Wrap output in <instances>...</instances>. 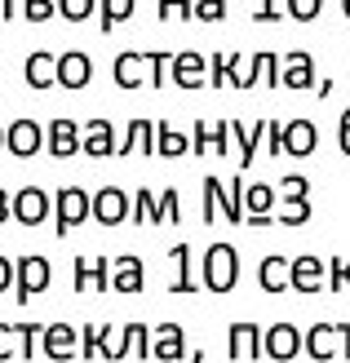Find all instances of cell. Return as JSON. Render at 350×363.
<instances>
[{"instance_id":"obj_9","label":"cell","mask_w":350,"mask_h":363,"mask_svg":"<svg viewBox=\"0 0 350 363\" xmlns=\"http://www.w3.org/2000/svg\"><path fill=\"white\" fill-rule=\"evenodd\" d=\"M187 328L182 323H155L151 328V359L160 363H177V359H187Z\"/></svg>"},{"instance_id":"obj_37","label":"cell","mask_w":350,"mask_h":363,"mask_svg":"<svg viewBox=\"0 0 350 363\" xmlns=\"http://www.w3.org/2000/svg\"><path fill=\"white\" fill-rule=\"evenodd\" d=\"M58 13L67 23H84V18L98 13V0H58Z\"/></svg>"},{"instance_id":"obj_14","label":"cell","mask_w":350,"mask_h":363,"mask_svg":"<svg viewBox=\"0 0 350 363\" xmlns=\"http://www.w3.org/2000/svg\"><path fill=\"white\" fill-rule=\"evenodd\" d=\"M288 288H297V293H319V288H328V266L315 257V252H302V257H292Z\"/></svg>"},{"instance_id":"obj_42","label":"cell","mask_w":350,"mask_h":363,"mask_svg":"<svg viewBox=\"0 0 350 363\" xmlns=\"http://www.w3.org/2000/svg\"><path fill=\"white\" fill-rule=\"evenodd\" d=\"M280 199H310V177L288 173V177H284V186H280Z\"/></svg>"},{"instance_id":"obj_35","label":"cell","mask_w":350,"mask_h":363,"mask_svg":"<svg viewBox=\"0 0 350 363\" xmlns=\"http://www.w3.org/2000/svg\"><path fill=\"white\" fill-rule=\"evenodd\" d=\"M146 71H151V76H146V84H151V89H164V84L173 80V76H169V71H173V53H164V49L146 53Z\"/></svg>"},{"instance_id":"obj_11","label":"cell","mask_w":350,"mask_h":363,"mask_svg":"<svg viewBox=\"0 0 350 363\" xmlns=\"http://www.w3.org/2000/svg\"><path fill=\"white\" fill-rule=\"evenodd\" d=\"M49 155H58V160H71L76 151H84V129L76 120H67V116H58V120H49Z\"/></svg>"},{"instance_id":"obj_28","label":"cell","mask_w":350,"mask_h":363,"mask_svg":"<svg viewBox=\"0 0 350 363\" xmlns=\"http://www.w3.org/2000/svg\"><path fill=\"white\" fill-rule=\"evenodd\" d=\"M111 76H116L120 89H138L142 76H151V71H146V53H120L111 62Z\"/></svg>"},{"instance_id":"obj_22","label":"cell","mask_w":350,"mask_h":363,"mask_svg":"<svg viewBox=\"0 0 350 363\" xmlns=\"http://www.w3.org/2000/svg\"><path fill=\"white\" fill-rule=\"evenodd\" d=\"M142 279H146V270H142V262L133 257V252H120V257L111 262V288L116 293H142Z\"/></svg>"},{"instance_id":"obj_31","label":"cell","mask_w":350,"mask_h":363,"mask_svg":"<svg viewBox=\"0 0 350 363\" xmlns=\"http://www.w3.org/2000/svg\"><path fill=\"white\" fill-rule=\"evenodd\" d=\"M248 84H270V89H280V58H275L270 49L253 53V62H248Z\"/></svg>"},{"instance_id":"obj_52","label":"cell","mask_w":350,"mask_h":363,"mask_svg":"<svg viewBox=\"0 0 350 363\" xmlns=\"http://www.w3.org/2000/svg\"><path fill=\"white\" fill-rule=\"evenodd\" d=\"M9 217H13V195H9L5 186H0V226H5Z\"/></svg>"},{"instance_id":"obj_43","label":"cell","mask_w":350,"mask_h":363,"mask_svg":"<svg viewBox=\"0 0 350 363\" xmlns=\"http://www.w3.org/2000/svg\"><path fill=\"white\" fill-rule=\"evenodd\" d=\"M191 151H195V155H209V151H213V124H209V120H195V129H191Z\"/></svg>"},{"instance_id":"obj_41","label":"cell","mask_w":350,"mask_h":363,"mask_svg":"<svg viewBox=\"0 0 350 363\" xmlns=\"http://www.w3.org/2000/svg\"><path fill=\"white\" fill-rule=\"evenodd\" d=\"M23 13H27V23H49L58 13V0H23Z\"/></svg>"},{"instance_id":"obj_33","label":"cell","mask_w":350,"mask_h":363,"mask_svg":"<svg viewBox=\"0 0 350 363\" xmlns=\"http://www.w3.org/2000/svg\"><path fill=\"white\" fill-rule=\"evenodd\" d=\"M128 217H133L138 226H142V222H151V226H164V204H160V195L142 186V191L133 195V213H128Z\"/></svg>"},{"instance_id":"obj_50","label":"cell","mask_w":350,"mask_h":363,"mask_svg":"<svg viewBox=\"0 0 350 363\" xmlns=\"http://www.w3.org/2000/svg\"><path fill=\"white\" fill-rule=\"evenodd\" d=\"M280 13H284V9L275 5V0H262V5H257V13H253V18H257V23H280Z\"/></svg>"},{"instance_id":"obj_5","label":"cell","mask_w":350,"mask_h":363,"mask_svg":"<svg viewBox=\"0 0 350 363\" xmlns=\"http://www.w3.org/2000/svg\"><path fill=\"white\" fill-rule=\"evenodd\" d=\"M302 350H306V333L297 328V323H270V328L262 333V354L275 359V363L297 359Z\"/></svg>"},{"instance_id":"obj_20","label":"cell","mask_w":350,"mask_h":363,"mask_svg":"<svg viewBox=\"0 0 350 363\" xmlns=\"http://www.w3.org/2000/svg\"><path fill=\"white\" fill-rule=\"evenodd\" d=\"M116 151H120V138L111 129V120H89L84 124V155L106 160V155H116Z\"/></svg>"},{"instance_id":"obj_34","label":"cell","mask_w":350,"mask_h":363,"mask_svg":"<svg viewBox=\"0 0 350 363\" xmlns=\"http://www.w3.org/2000/svg\"><path fill=\"white\" fill-rule=\"evenodd\" d=\"M169 257L177 262V279L169 284V293H195L199 284H195V270H191V248H187V244H173Z\"/></svg>"},{"instance_id":"obj_54","label":"cell","mask_w":350,"mask_h":363,"mask_svg":"<svg viewBox=\"0 0 350 363\" xmlns=\"http://www.w3.org/2000/svg\"><path fill=\"white\" fill-rule=\"evenodd\" d=\"M177 18H195V0H177Z\"/></svg>"},{"instance_id":"obj_45","label":"cell","mask_w":350,"mask_h":363,"mask_svg":"<svg viewBox=\"0 0 350 363\" xmlns=\"http://www.w3.org/2000/svg\"><path fill=\"white\" fill-rule=\"evenodd\" d=\"M324 9V0H288V13L297 18V23H315Z\"/></svg>"},{"instance_id":"obj_1","label":"cell","mask_w":350,"mask_h":363,"mask_svg":"<svg viewBox=\"0 0 350 363\" xmlns=\"http://www.w3.org/2000/svg\"><path fill=\"white\" fill-rule=\"evenodd\" d=\"M199 279H204V288H213V293H231L235 279H239V252L231 244H209L204 248V270H199Z\"/></svg>"},{"instance_id":"obj_17","label":"cell","mask_w":350,"mask_h":363,"mask_svg":"<svg viewBox=\"0 0 350 363\" xmlns=\"http://www.w3.org/2000/svg\"><path fill=\"white\" fill-rule=\"evenodd\" d=\"M275 199H280V191L266 186V182H248V191H244V208H248V226H270L275 217Z\"/></svg>"},{"instance_id":"obj_18","label":"cell","mask_w":350,"mask_h":363,"mask_svg":"<svg viewBox=\"0 0 350 363\" xmlns=\"http://www.w3.org/2000/svg\"><path fill=\"white\" fill-rule=\"evenodd\" d=\"M231 359H266L262 354V323H231Z\"/></svg>"},{"instance_id":"obj_39","label":"cell","mask_w":350,"mask_h":363,"mask_svg":"<svg viewBox=\"0 0 350 363\" xmlns=\"http://www.w3.org/2000/svg\"><path fill=\"white\" fill-rule=\"evenodd\" d=\"M328 288H333V293H346V288H350V257H333V262H328Z\"/></svg>"},{"instance_id":"obj_49","label":"cell","mask_w":350,"mask_h":363,"mask_svg":"<svg viewBox=\"0 0 350 363\" xmlns=\"http://www.w3.org/2000/svg\"><path fill=\"white\" fill-rule=\"evenodd\" d=\"M13 279H18V262L0 252V293H5V288H13Z\"/></svg>"},{"instance_id":"obj_2","label":"cell","mask_w":350,"mask_h":363,"mask_svg":"<svg viewBox=\"0 0 350 363\" xmlns=\"http://www.w3.org/2000/svg\"><path fill=\"white\" fill-rule=\"evenodd\" d=\"M306 354L315 363L350 359V323H310L306 328Z\"/></svg>"},{"instance_id":"obj_21","label":"cell","mask_w":350,"mask_h":363,"mask_svg":"<svg viewBox=\"0 0 350 363\" xmlns=\"http://www.w3.org/2000/svg\"><path fill=\"white\" fill-rule=\"evenodd\" d=\"M89 76H94V62H89V53H80V49L58 53V84H62V89H84Z\"/></svg>"},{"instance_id":"obj_53","label":"cell","mask_w":350,"mask_h":363,"mask_svg":"<svg viewBox=\"0 0 350 363\" xmlns=\"http://www.w3.org/2000/svg\"><path fill=\"white\" fill-rule=\"evenodd\" d=\"M18 9H23V0H0V18H13Z\"/></svg>"},{"instance_id":"obj_57","label":"cell","mask_w":350,"mask_h":363,"mask_svg":"<svg viewBox=\"0 0 350 363\" xmlns=\"http://www.w3.org/2000/svg\"><path fill=\"white\" fill-rule=\"evenodd\" d=\"M0 147H5V129H0Z\"/></svg>"},{"instance_id":"obj_46","label":"cell","mask_w":350,"mask_h":363,"mask_svg":"<svg viewBox=\"0 0 350 363\" xmlns=\"http://www.w3.org/2000/svg\"><path fill=\"white\" fill-rule=\"evenodd\" d=\"M160 204H164V222H182V199H177V186L160 191Z\"/></svg>"},{"instance_id":"obj_56","label":"cell","mask_w":350,"mask_h":363,"mask_svg":"<svg viewBox=\"0 0 350 363\" xmlns=\"http://www.w3.org/2000/svg\"><path fill=\"white\" fill-rule=\"evenodd\" d=\"M341 9H346V18H350V0H341Z\"/></svg>"},{"instance_id":"obj_47","label":"cell","mask_w":350,"mask_h":363,"mask_svg":"<svg viewBox=\"0 0 350 363\" xmlns=\"http://www.w3.org/2000/svg\"><path fill=\"white\" fill-rule=\"evenodd\" d=\"M266 151L270 155H284V124H275V120L266 124Z\"/></svg>"},{"instance_id":"obj_26","label":"cell","mask_w":350,"mask_h":363,"mask_svg":"<svg viewBox=\"0 0 350 363\" xmlns=\"http://www.w3.org/2000/svg\"><path fill=\"white\" fill-rule=\"evenodd\" d=\"M266 124H270V120H257L253 129H244V124H235V120H231V138H235V147H239V164H244V169L253 164L257 147L266 142Z\"/></svg>"},{"instance_id":"obj_29","label":"cell","mask_w":350,"mask_h":363,"mask_svg":"<svg viewBox=\"0 0 350 363\" xmlns=\"http://www.w3.org/2000/svg\"><path fill=\"white\" fill-rule=\"evenodd\" d=\"M31 333H40V323H0V363L23 354V341Z\"/></svg>"},{"instance_id":"obj_19","label":"cell","mask_w":350,"mask_h":363,"mask_svg":"<svg viewBox=\"0 0 350 363\" xmlns=\"http://www.w3.org/2000/svg\"><path fill=\"white\" fill-rule=\"evenodd\" d=\"M155 155V120H128V129H124V138H120V151L116 155Z\"/></svg>"},{"instance_id":"obj_38","label":"cell","mask_w":350,"mask_h":363,"mask_svg":"<svg viewBox=\"0 0 350 363\" xmlns=\"http://www.w3.org/2000/svg\"><path fill=\"white\" fill-rule=\"evenodd\" d=\"M275 222H284V226L310 222V199H284V208H280V217H275Z\"/></svg>"},{"instance_id":"obj_48","label":"cell","mask_w":350,"mask_h":363,"mask_svg":"<svg viewBox=\"0 0 350 363\" xmlns=\"http://www.w3.org/2000/svg\"><path fill=\"white\" fill-rule=\"evenodd\" d=\"M226 142H231V120H222V124H213V155H226V151H231Z\"/></svg>"},{"instance_id":"obj_12","label":"cell","mask_w":350,"mask_h":363,"mask_svg":"<svg viewBox=\"0 0 350 363\" xmlns=\"http://www.w3.org/2000/svg\"><path fill=\"white\" fill-rule=\"evenodd\" d=\"M128 213H133V199L120 186H102L94 195V222L98 226H120V222H128Z\"/></svg>"},{"instance_id":"obj_32","label":"cell","mask_w":350,"mask_h":363,"mask_svg":"<svg viewBox=\"0 0 350 363\" xmlns=\"http://www.w3.org/2000/svg\"><path fill=\"white\" fill-rule=\"evenodd\" d=\"M133 18V0H98V27L102 35H111L120 23H128Z\"/></svg>"},{"instance_id":"obj_36","label":"cell","mask_w":350,"mask_h":363,"mask_svg":"<svg viewBox=\"0 0 350 363\" xmlns=\"http://www.w3.org/2000/svg\"><path fill=\"white\" fill-rule=\"evenodd\" d=\"M102 328L106 323H84L80 328V359H102Z\"/></svg>"},{"instance_id":"obj_40","label":"cell","mask_w":350,"mask_h":363,"mask_svg":"<svg viewBox=\"0 0 350 363\" xmlns=\"http://www.w3.org/2000/svg\"><path fill=\"white\" fill-rule=\"evenodd\" d=\"M231 76H235L231 53H213V62H209V80H213V89H217V84H231Z\"/></svg>"},{"instance_id":"obj_4","label":"cell","mask_w":350,"mask_h":363,"mask_svg":"<svg viewBox=\"0 0 350 363\" xmlns=\"http://www.w3.org/2000/svg\"><path fill=\"white\" fill-rule=\"evenodd\" d=\"M199 186H204V199L217 204L222 222H248V217H244V191H248V182H239V177H204Z\"/></svg>"},{"instance_id":"obj_27","label":"cell","mask_w":350,"mask_h":363,"mask_svg":"<svg viewBox=\"0 0 350 363\" xmlns=\"http://www.w3.org/2000/svg\"><path fill=\"white\" fill-rule=\"evenodd\" d=\"M288 275H292V262H284L280 252L262 257V266H257V284H262L266 293H284V288H288Z\"/></svg>"},{"instance_id":"obj_24","label":"cell","mask_w":350,"mask_h":363,"mask_svg":"<svg viewBox=\"0 0 350 363\" xmlns=\"http://www.w3.org/2000/svg\"><path fill=\"white\" fill-rule=\"evenodd\" d=\"M138 333H142V323H111V328H102V359H128Z\"/></svg>"},{"instance_id":"obj_55","label":"cell","mask_w":350,"mask_h":363,"mask_svg":"<svg viewBox=\"0 0 350 363\" xmlns=\"http://www.w3.org/2000/svg\"><path fill=\"white\" fill-rule=\"evenodd\" d=\"M173 9H177V0H160V9H155V13H160V18H173Z\"/></svg>"},{"instance_id":"obj_10","label":"cell","mask_w":350,"mask_h":363,"mask_svg":"<svg viewBox=\"0 0 350 363\" xmlns=\"http://www.w3.org/2000/svg\"><path fill=\"white\" fill-rule=\"evenodd\" d=\"M49 213H53V195H49V191H40V186H23V191L13 195V222L40 226Z\"/></svg>"},{"instance_id":"obj_7","label":"cell","mask_w":350,"mask_h":363,"mask_svg":"<svg viewBox=\"0 0 350 363\" xmlns=\"http://www.w3.org/2000/svg\"><path fill=\"white\" fill-rule=\"evenodd\" d=\"M49 279H53V266H49V257H40V252H27V257H18V279H13V288H18V301H31L35 293H45V288H49Z\"/></svg>"},{"instance_id":"obj_13","label":"cell","mask_w":350,"mask_h":363,"mask_svg":"<svg viewBox=\"0 0 350 363\" xmlns=\"http://www.w3.org/2000/svg\"><path fill=\"white\" fill-rule=\"evenodd\" d=\"M169 76L177 80V89H204L209 84V58L195 53V49H182V53H173V71H169Z\"/></svg>"},{"instance_id":"obj_25","label":"cell","mask_w":350,"mask_h":363,"mask_svg":"<svg viewBox=\"0 0 350 363\" xmlns=\"http://www.w3.org/2000/svg\"><path fill=\"white\" fill-rule=\"evenodd\" d=\"M27 84H31V89H49V84H58V53L35 49L31 58H27Z\"/></svg>"},{"instance_id":"obj_23","label":"cell","mask_w":350,"mask_h":363,"mask_svg":"<svg viewBox=\"0 0 350 363\" xmlns=\"http://www.w3.org/2000/svg\"><path fill=\"white\" fill-rule=\"evenodd\" d=\"M71 284L80 288V293H89V288H111V279H106V257H76L71 262Z\"/></svg>"},{"instance_id":"obj_15","label":"cell","mask_w":350,"mask_h":363,"mask_svg":"<svg viewBox=\"0 0 350 363\" xmlns=\"http://www.w3.org/2000/svg\"><path fill=\"white\" fill-rule=\"evenodd\" d=\"M315 147H319V124H315V120L297 116V120H288V124H284V155L306 160Z\"/></svg>"},{"instance_id":"obj_51","label":"cell","mask_w":350,"mask_h":363,"mask_svg":"<svg viewBox=\"0 0 350 363\" xmlns=\"http://www.w3.org/2000/svg\"><path fill=\"white\" fill-rule=\"evenodd\" d=\"M337 142H341V151L350 155V111H341V124H337Z\"/></svg>"},{"instance_id":"obj_16","label":"cell","mask_w":350,"mask_h":363,"mask_svg":"<svg viewBox=\"0 0 350 363\" xmlns=\"http://www.w3.org/2000/svg\"><path fill=\"white\" fill-rule=\"evenodd\" d=\"M280 84H284V89H315V58H310L306 49L284 53V62H280Z\"/></svg>"},{"instance_id":"obj_8","label":"cell","mask_w":350,"mask_h":363,"mask_svg":"<svg viewBox=\"0 0 350 363\" xmlns=\"http://www.w3.org/2000/svg\"><path fill=\"white\" fill-rule=\"evenodd\" d=\"M40 354L53 363H67L80 354V333L71 323H45V337H40Z\"/></svg>"},{"instance_id":"obj_3","label":"cell","mask_w":350,"mask_h":363,"mask_svg":"<svg viewBox=\"0 0 350 363\" xmlns=\"http://www.w3.org/2000/svg\"><path fill=\"white\" fill-rule=\"evenodd\" d=\"M94 217V195L84 186H62L53 191V230L58 235H71V226H80Z\"/></svg>"},{"instance_id":"obj_30","label":"cell","mask_w":350,"mask_h":363,"mask_svg":"<svg viewBox=\"0 0 350 363\" xmlns=\"http://www.w3.org/2000/svg\"><path fill=\"white\" fill-rule=\"evenodd\" d=\"M187 151H191V133H177L173 124L155 120V155H169V160H177V155H187Z\"/></svg>"},{"instance_id":"obj_44","label":"cell","mask_w":350,"mask_h":363,"mask_svg":"<svg viewBox=\"0 0 350 363\" xmlns=\"http://www.w3.org/2000/svg\"><path fill=\"white\" fill-rule=\"evenodd\" d=\"M195 18H199V23H222V18H226V0H195Z\"/></svg>"},{"instance_id":"obj_6","label":"cell","mask_w":350,"mask_h":363,"mask_svg":"<svg viewBox=\"0 0 350 363\" xmlns=\"http://www.w3.org/2000/svg\"><path fill=\"white\" fill-rule=\"evenodd\" d=\"M40 147H49V133H45V124H35V120H13L5 124V151L18 155V160H31Z\"/></svg>"}]
</instances>
